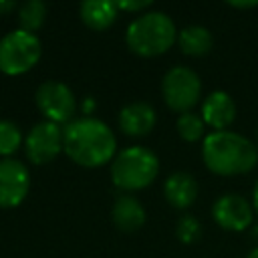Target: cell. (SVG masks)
I'll return each mask as SVG.
<instances>
[{"instance_id":"6da1fadb","label":"cell","mask_w":258,"mask_h":258,"mask_svg":"<svg viewBox=\"0 0 258 258\" xmlns=\"http://www.w3.org/2000/svg\"><path fill=\"white\" fill-rule=\"evenodd\" d=\"M62 151L81 167H101L115 159L117 139L109 125L95 117L73 119L62 127Z\"/></svg>"},{"instance_id":"7a4b0ae2","label":"cell","mask_w":258,"mask_h":258,"mask_svg":"<svg viewBox=\"0 0 258 258\" xmlns=\"http://www.w3.org/2000/svg\"><path fill=\"white\" fill-rule=\"evenodd\" d=\"M202 159L216 175H242L258 165V147L236 131H212L204 137Z\"/></svg>"},{"instance_id":"3957f363","label":"cell","mask_w":258,"mask_h":258,"mask_svg":"<svg viewBox=\"0 0 258 258\" xmlns=\"http://www.w3.org/2000/svg\"><path fill=\"white\" fill-rule=\"evenodd\" d=\"M125 42L131 52L143 58L159 56L177 42V28L173 20L159 10L139 14L125 32Z\"/></svg>"},{"instance_id":"277c9868","label":"cell","mask_w":258,"mask_h":258,"mask_svg":"<svg viewBox=\"0 0 258 258\" xmlns=\"http://www.w3.org/2000/svg\"><path fill=\"white\" fill-rule=\"evenodd\" d=\"M159 173L157 155L141 145H131L111 161V179L123 191H139L153 183Z\"/></svg>"},{"instance_id":"5b68a950","label":"cell","mask_w":258,"mask_h":258,"mask_svg":"<svg viewBox=\"0 0 258 258\" xmlns=\"http://www.w3.org/2000/svg\"><path fill=\"white\" fill-rule=\"evenodd\" d=\"M42 54V44L36 34L26 30H12L0 38V73L8 77L28 73Z\"/></svg>"},{"instance_id":"8992f818","label":"cell","mask_w":258,"mask_h":258,"mask_svg":"<svg viewBox=\"0 0 258 258\" xmlns=\"http://www.w3.org/2000/svg\"><path fill=\"white\" fill-rule=\"evenodd\" d=\"M161 93H163L165 105L171 111L183 115V113H189L191 107L200 101L202 81L198 73L191 71L189 67H173L163 75Z\"/></svg>"},{"instance_id":"52a82bcc","label":"cell","mask_w":258,"mask_h":258,"mask_svg":"<svg viewBox=\"0 0 258 258\" xmlns=\"http://www.w3.org/2000/svg\"><path fill=\"white\" fill-rule=\"evenodd\" d=\"M36 107L46 117V121L56 125H67L73 121L77 101L73 91L60 81H44L36 89Z\"/></svg>"},{"instance_id":"ba28073f","label":"cell","mask_w":258,"mask_h":258,"mask_svg":"<svg viewBox=\"0 0 258 258\" xmlns=\"http://www.w3.org/2000/svg\"><path fill=\"white\" fill-rule=\"evenodd\" d=\"M62 151V127L50 121L36 123L24 137L26 159L34 165L50 163Z\"/></svg>"},{"instance_id":"9c48e42d","label":"cell","mask_w":258,"mask_h":258,"mask_svg":"<svg viewBox=\"0 0 258 258\" xmlns=\"http://www.w3.org/2000/svg\"><path fill=\"white\" fill-rule=\"evenodd\" d=\"M212 218L228 232H244L252 226L254 206L240 194H224L214 202Z\"/></svg>"},{"instance_id":"30bf717a","label":"cell","mask_w":258,"mask_h":258,"mask_svg":"<svg viewBox=\"0 0 258 258\" xmlns=\"http://www.w3.org/2000/svg\"><path fill=\"white\" fill-rule=\"evenodd\" d=\"M30 187V175L22 161L0 159V208L10 210L24 202Z\"/></svg>"},{"instance_id":"8fae6325","label":"cell","mask_w":258,"mask_h":258,"mask_svg":"<svg viewBox=\"0 0 258 258\" xmlns=\"http://www.w3.org/2000/svg\"><path fill=\"white\" fill-rule=\"evenodd\" d=\"M202 119L214 131H226L236 119L234 99L226 91H212L202 103Z\"/></svg>"},{"instance_id":"7c38bea8","label":"cell","mask_w":258,"mask_h":258,"mask_svg":"<svg viewBox=\"0 0 258 258\" xmlns=\"http://www.w3.org/2000/svg\"><path fill=\"white\" fill-rule=\"evenodd\" d=\"M155 121H157L155 109L145 101L129 103L119 113V127L125 135H131V137H143L151 133V129L155 127Z\"/></svg>"},{"instance_id":"4fadbf2b","label":"cell","mask_w":258,"mask_h":258,"mask_svg":"<svg viewBox=\"0 0 258 258\" xmlns=\"http://www.w3.org/2000/svg\"><path fill=\"white\" fill-rule=\"evenodd\" d=\"M163 194L169 206H173L175 210H185L198 198V181L187 171H175L165 179Z\"/></svg>"},{"instance_id":"5bb4252c","label":"cell","mask_w":258,"mask_h":258,"mask_svg":"<svg viewBox=\"0 0 258 258\" xmlns=\"http://www.w3.org/2000/svg\"><path fill=\"white\" fill-rule=\"evenodd\" d=\"M111 216H113V224L121 232H135L145 224V210L141 202L129 194H121L115 198Z\"/></svg>"},{"instance_id":"9a60e30c","label":"cell","mask_w":258,"mask_h":258,"mask_svg":"<svg viewBox=\"0 0 258 258\" xmlns=\"http://www.w3.org/2000/svg\"><path fill=\"white\" fill-rule=\"evenodd\" d=\"M119 8L117 2H105V0H87L79 6V16L91 30H107L117 20Z\"/></svg>"},{"instance_id":"2e32d148","label":"cell","mask_w":258,"mask_h":258,"mask_svg":"<svg viewBox=\"0 0 258 258\" xmlns=\"http://www.w3.org/2000/svg\"><path fill=\"white\" fill-rule=\"evenodd\" d=\"M177 44H179L181 52L187 56H204L210 52L214 38L206 26L191 24V26H185L183 30L177 32Z\"/></svg>"},{"instance_id":"e0dca14e","label":"cell","mask_w":258,"mask_h":258,"mask_svg":"<svg viewBox=\"0 0 258 258\" xmlns=\"http://www.w3.org/2000/svg\"><path fill=\"white\" fill-rule=\"evenodd\" d=\"M46 4L40 2V0H28L24 4L18 6V24H20V30H26V32H36L44 20H46Z\"/></svg>"},{"instance_id":"ac0fdd59","label":"cell","mask_w":258,"mask_h":258,"mask_svg":"<svg viewBox=\"0 0 258 258\" xmlns=\"http://www.w3.org/2000/svg\"><path fill=\"white\" fill-rule=\"evenodd\" d=\"M22 145V131L14 121L2 119L0 121V157L6 159L16 153Z\"/></svg>"},{"instance_id":"d6986e66","label":"cell","mask_w":258,"mask_h":258,"mask_svg":"<svg viewBox=\"0 0 258 258\" xmlns=\"http://www.w3.org/2000/svg\"><path fill=\"white\" fill-rule=\"evenodd\" d=\"M177 133L183 141H189V143H196L200 141L202 137H206V123L202 119V115H196V113H183L177 117Z\"/></svg>"},{"instance_id":"ffe728a7","label":"cell","mask_w":258,"mask_h":258,"mask_svg":"<svg viewBox=\"0 0 258 258\" xmlns=\"http://www.w3.org/2000/svg\"><path fill=\"white\" fill-rule=\"evenodd\" d=\"M175 234H177L179 242H183V244H194V242L200 238V234H202L200 222H198L194 216H181L179 222H177Z\"/></svg>"},{"instance_id":"44dd1931","label":"cell","mask_w":258,"mask_h":258,"mask_svg":"<svg viewBox=\"0 0 258 258\" xmlns=\"http://www.w3.org/2000/svg\"><path fill=\"white\" fill-rule=\"evenodd\" d=\"M151 6L149 0H143V2H117V8L121 12H139V10H147Z\"/></svg>"},{"instance_id":"7402d4cb","label":"cell","mask_w":258,"mask_h":258,"mask_svg":"<svg viewBox=\"0 0 258 258\" xmlns=\"http://www.w3.org/2000/svg\"><path fill=\"white\" fill-rule=\"evenodd\" d=\"M93 109H95V101H93V97H87V99L83 101V113L91 115V113H93Z\"/></svg>"},{"instance_id":"603a6c76","label":"cell","mask_w":258,"mask_h":258,"mask_svg":"<svg viewBox=\"0 0 258 258\" xmlns=\"http://www.w3.org/2000/svg\"><path fill=\"white\" fill-rule=\"evenodd\" d=\"M232 8H254V6H258V0H254V2H228Z\"/></svg>"},{"instance_id":"cb8c5ba5","label":"cell","mask_w":258,"mask_h":258,"mask_svg":"<svg viewBox=\"0 0 258 258\" xmlns=\"http://www.w3.org/2000/svg\"><path fill=\"white\" fill-rule=\"evenodd\" d=\"M14 8H16V4H14V2H6V0H4V2H0V16H2V14H8V12H10V10H14Z\"/></svg>"},{"instance_id":"d4e9b609","label":"cell","mask_w":258,"mask_h":258,"mask_svg":"<svg viewBox=\"0 0 258 258\" xmlns=\"http://www.w3.org/2000/svg\"><path fill=\"white\" fill-rule=\"evenodd\" d=\"M252 206H254V210H256V214H258V181H256V185H254V194H252Z\"/></svg>"},{"instance_id":"484cf974","label":"cell","mask_w":258,"mask_h":258,"mask_svg":"<svg viewBox=\"0 0 258 258\" xmlns=\"http://www.w3.org/2000/svg\"><path fill=\"white\" fill-rule=\"evenodd\" d=\"M246 258H258V246H256V248H254V250H252V252H250Z\"/></svg>"}]
</instances>
